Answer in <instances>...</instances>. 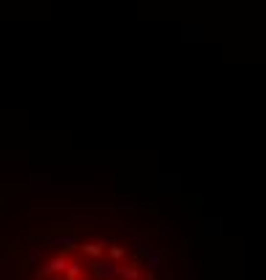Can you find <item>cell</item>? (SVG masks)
Listing matches in <instances>:
<instances>
[{"label": "cell", "instance_id": "1", "mask_svg": "<svg viewBox=\"0 0 266 280\" xmlns=\"http://www.w3.org/2000/svg\"><path fill=\"white\" fill-rule=\"evenodd\" d=\"M89 270L97 280H118V264L107 261L105 256L103 259H89Z\"/></svg>", "mask_w": 266, "mask_h": 280}, {"label": "cell", "instance_id": "2", "mask_svg": "<svg viewBox=\"0 0 266 280\" xmlns=\"http://www.w3.org/2000/svg\"><path fill=\"white\" fill-rule=\"evenodd\" d=\"M43 245H56V248H78L81 245V237L76 232H65V234H49V237H41Z\"/></svg>", "mask_w": 266, "mask_h": 280}, {"label": "cell", "instance_id": "3", "mask_svg": "<svg viewBox=\"0 0 266 280\" xmlns=\"http://www.w3.org/2000/svg\"><path fill=\"white\" fill-rule=\"evenodd\" d=\"M143 259H145V267H148V275H154V272L161 267L164 253H161V248H154V245H151V250L143 256Z\"/></svg>", "mask_w": 266, "mask_h": 280}, {"label": "cell", "instance_id": "4", "mask_svg": "<svg viewBox=\"0 0 266 280\" xmlns=\"http://www.w3.org/2000/svg\"><path fill=\"white\" fill-rule=\"evenodd\" d=\"M78 248H81L89 259H103V256H105V245L100 243V240H97V243H81Z\"/></svg>", "mask_w": 266, "mask_h": 280}, {"label": "cell", "instance_id": "5", "mask_svg": "<svg viewBox=\"0 0 266 280\" xmlns=\"http://www.w3.org/2000/svg\"><path fill=\"white\" fill-rule=\"evenodd\" d=\"M107 261H113V264H118L121 259H127V248L124 245H118V243H113V245H107Z\"/></svg>", "mask_w": 266, "mask_h": 280}, {"label": "cell", "instance_id": "6", "mask_svg": "<svg viewBox=\"0 0 266 280\" xmlns=\"http://www.w3.org/2000/svg\"><path fill=\"white\" fill-rule=\"evenodd\" d=\"M118 278H121V280H140V267H137V264H124V267H118Z\"/></svg>", "mask_w": 266, "mask_h": 280}, {"label": "cell", "instance_id": "7", "mask_svg": "<svg viewBox=\"0 0 266 280\" xmlns=\"http://www.w3.org/2000/svg\"><path fill=\"white\" fill-rule=\"evenodd\" d=\"M81 272H83V267H81V261H67V267H65V280H78L81 278Z\"/></svg>", "mask_w": 266, "mask_h": 280}, {"label": "cell", "instance_id": "8", "mask_svg": "<svg viewBox=\"0 0 266 280\" xmlns=\"http://www.w3.org/2000/svg\"><path fill=\"white\" fill-rule=\"evenodd\" d=\"M132 245H137V253H140V256H145V253L151 250V243H148L145 237H140V234H137V237H132Z\"/></svg>", "mask_w": 266, "mask_h": 280}, {"label": "cell", "instance_id": "9", "mask_svg": "<svg viewBox=\"0 0 266 280\" xmlns=\"http://www.w3.org/2000/svg\"><path fill=\"white\" fill-rule=\"evenodd\" d=\"M38 259H41V248H38V245H32V248L27 250V261H30V264H38Z\"/></svg>", "mask_w": 266, "mask_h": 280}]
</instances>
